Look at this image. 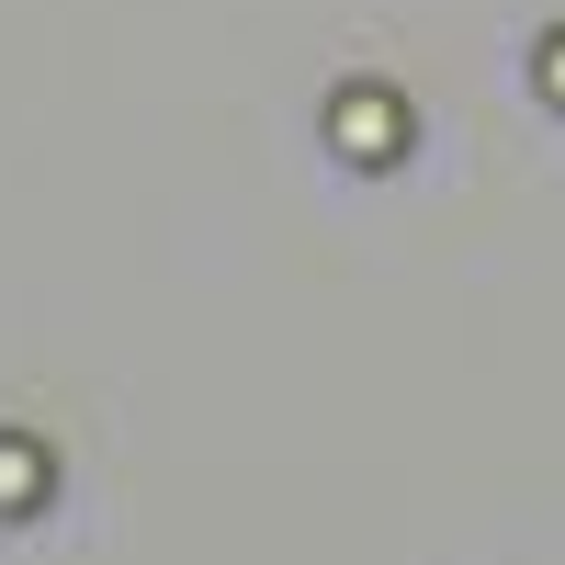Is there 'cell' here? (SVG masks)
<instances>
[{
    "label": "cell",
    "instance_id": "cell-1",
    "mask_svg": "<svg viewBox=\"0 0 565 565\" xmlns=\"http://www.w3.org/2000/svg\"><path fill=\"white\" fill-rule=\"evenodd\" d=\"M328 136H340V159H396L407 148V103L373 90V79H351L340 103H328Z\"/></svg>",
    "mask_w": 565,
    "mask_h": 565
},
{
    "label": "cell",
    "instance_id": "cell-2",
    "mask_svg": "<svg viewBox=\"0 0 565 565\" xmlns=\"http://www.w3.org/2000/svg\"><path fill=\"white\" fill-rule=\"evenodd\" d=\"M45 498H57V463H45V441L0 430V521H34Z\"/></svg>",
    "mask_w": 565,
    "mask_h": 565
},
{
    "label": "cell",
    "instance_id": "cell-3",
    "mask_svg": "<svg viewBox=\"0 0 565 565\" xmlns=\"http://www.w3.org/2000/svg\"><path fill=\"white\" fill-rule=\"evenodd\" d=\"M543 90H565V34H554V45H543Z\"/></svg>",
    "mask_w": 565,
    "mask_h": 565
}]
</instances>
